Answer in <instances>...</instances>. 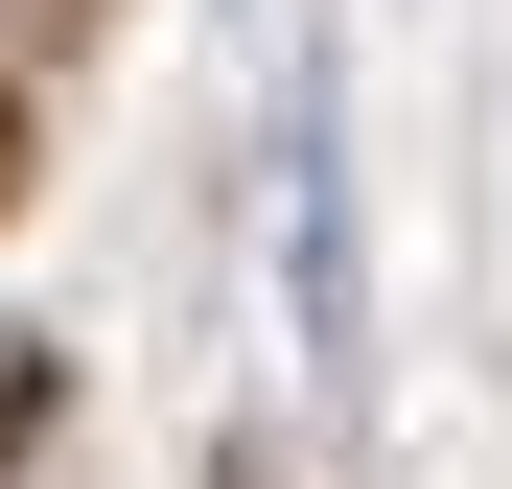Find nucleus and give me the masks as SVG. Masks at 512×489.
<instances>
[{
  "instance_id": "nucleus-1",
  "label": "nucleus",
  "mask_w": 512,
  "mask_h": 489,
  "mask_svg": "<svg viewBox=\"0 0 512 489\" xmlns=\"http://www.w3.org/2000/svg\"><path fill=\"white\" fill-rule=\"evenodd\" d=\"M0 210H24V94H0Z\"/></svg>"
},
{
  "instance_id": "nucleus-2",
  "label": "nucleus",
  "mask_w": 512,
  "mask_h": 489,
  "mask_svg": "<svg viewBox=\"0 0 512 489\" xmlns=\"http://www.w3.org/2000/svg\"><path fill=\"white\" fill-rule=\"evenodd\" d=\"M233 489H256V466H233Z\"/></svg>"
}]
</instances>
